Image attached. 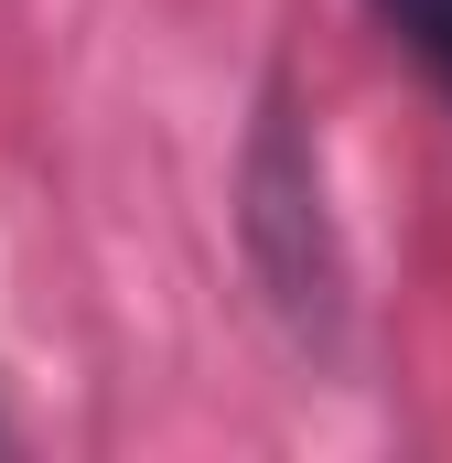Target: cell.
<instances>
[{"label":"cell","instance_id":"6da1fadb","mask_svg":"<svg viewBox=\"0 0 452 463\" xmlns=\"http://www.w3.org/2000/svg\"><path fill=\"white\" fill-rule=\"evenodd\" d=\"M237 248H248L280 335L302 355H334L344 313H355V269H344V227L324 205V151L291 109V76L259 87V129H248V162H237Z\"/></svg>","mask_w":452,"mask_h":463},{"label":"cell","instance_id":"7a4b0ae2","mask_svg":"<svg viewBox=\"0 0 452 463\" xmlns=\"http://www.w3.org/2000/svg\"><path fill=\"white\" fill-rule=\"evenodd\" d=\"M366 22H377V33L452 98V0H366Z\"/></svg>","mask_w":452,"mask_h":463}]
</instances>
